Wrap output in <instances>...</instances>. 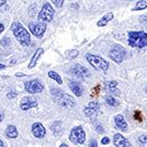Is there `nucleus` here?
<instances>
[{"mask_svg":"<svg viewBox=\"0 0 147 147\" xmlns=\"http://www.w3.org/2000/svg\"><path fill=\"white\" fill-rule=\"evenodd\" d=\"M139 141L142 142V144H147V136L146 134H141L139 137Z\"/></svg>","mask_w":147,"mask_h":147,"instance_id":"nucleus-27","label":"nucleus"},{"mask_svg":"<svg viewBox=\"0 0 147 147\" xmlns=\"http://www.w3.org/2000/svg\"><path fill=\"white\" fill-rule=\"evenodd\" d=\"M17 134H18V131H17V129L14 125L7 126V129H6V136L8 138H16Z\"/></svg>","mask_w":147,"mask_h":147,"instance_id":"nucleus-19","label":"nucleus"},{"mask_svg":"<svg viewBox=\"0 0 147 147\" xmlns=\"http://www.w3.org/2000/svg\"><path fill=\"white\" fill-rule=\"evenodd\" d=\"M70 140L74 142V144H84L85 141V132H84V129L82 126H76L71 130L70 132Z\"/></svg>","mask_w":147,"mask_h":147,"instance_id":"nucleus-5","label":"nucleus"},{"mask_svg":"<svg viewBox=\"0 0 147 147\" xmlns=\"http://www.w3.org/2000/svg\"><path fill=\"white\" fill-rule=\"evenodd\" d=\"M147 7V2L145 0H139L136 5V7L133 8V10H140V9H145Z\"/></svg>","mask_w":147,"mask_h":147,"instance_id":"nucleus-24","label":"nucleus"},{"mask_svg":"<svg viewBox=\"0 0 147 147\" xmlns=\"http://www.w3.org/2000/svg\"><path fill=\"white\" fill-rule=\"evenodd\" d=\"M51 129H52V131H53V133H54L55 136H60V133H61V131H62V124H61V122H60V121L54 122V123L52 124Z\"/></svg>","mask_w":147,"mask_h":147,"instance_id":"nucleus-21","label":"nucleus"},{"mask_svg":"<svg viewBox=\"0 0 147 147\" xmlns=\"http://www.w3.org/2000/svg\"><path fill=\"white\" fill-rule=\"evenodd\" d=\"M2 31H3V25H2L1 23H0V33H1Z\"/></svg>","mask_w":147,"mask_h":147,"instance_id":"nucleus-35","label":"nucleus"},{"mask_svg":"<svg viewBox=\"0 0 147 147\" xmlns=\"http://www.w3.org/2000/svg\"><path fill=\"white\" fill-rule=\"evenodd\" d=\"M99 108H100V105H99L98 102L91 101L90 105L84 109V114H85V116H87V117H94V116H96Z\"/></svg>","mask_w":147,"mask_h":147,"instance_id":"nucleus-12","label":"nucleus"},{"mask_svg":"<svg viewBox=\"0 0 147 147\" xmlns=\"http://www.w3.org/2000/svg\"><path fill=\"white\" fill-rule=\"evenodd\" d=\"M115 125L117 129L122 130V131H126L127 130V124L123 117V115H116L115 116Z\"/></svg>","mask_w":147,"mask_h":147,"instance_id":"nucleus-17","label":"nucleus"},{"mask_svg":"<svg viewBox=\"0 0 147 147\" xmlns=\"http://www.w3.org/2000/svg\"><path fill=\"white\" fill-rule=\"evenodd\" d=\"M24 88L29 93H40V92H42L44 86L38 79H34V80L25 82L24 83Z\"/></svg>","mask_w":147,"mask_h":147,"instance_id":"nucleus-8","label":"nucleus"},{"mask_svg":"<svg viewBox=\"0 0 147 147\" xmlns=\"http://www.w3.org/2000/svg\"><path fill=\"white\" fill-rule=\"evenodd\" d=\"M37 106H38L37 100H36L34 98H31V96H25V98H23L22 101H21V105H20V107H21L22 110H28V109L34 108V107H37Z\"/></svg>","mask_w":147,"mask_h":147,"instance_id":"nucleus-11","label":"nucleus"},{"mask_svg":"<svg viewBox=\"0 0 147 147\" xmlns=\"http://www.w3.org/2000/svg\"><path fill=\"white\" fill-rule=\"evenodd\" d=\"M90 147H98V145H96V140H95V139H92V140L90 141Z\"/></svg>","mask_w":147,"mask_h":147,"instance_id":"nucleus-30","label":"nucleus"},{"mask_svg":"<svg viewBox=\"0 0 147 147\" xmlns=\"http://www.w3.org/2000/svg\"><path fill=\"white\" fill-rule=\"evenodd\" d=\"M0 147H5V144L2 142V140L0 139Z\"/></svg>","mask_w":147,"mask_h":147,"instance_id":"nucleus-36","label":"nucleus"},{"mask_svg":"<svg viewBox=\"0 0 147 147\" xmlns=\"http://www.w3.org/2000/svg\"><path fill=\"white\" fill-rule=\"evenodd\" d=\"M51 91H52V96H53V99H54V101L56 103H59V105H61V106H63L65 108H72L75 106L74 99L70 95L64 94L61 90H59V88H52Z\"/></svg>","mask_w":147,"mask_h":147,"instance_id":"nucleus-3","label":"nucleus"},{"mask_svg":"<svg viewBox=\"0 0 147 147\" xmlns=\"http://www.w3.org/2000/svg\"><path fill=\"white\" fill-rule=\"evenodd\" d=\"M95 127H96V132H99V133H103V131H105V130H103V127H102V126L96 125Z\"/></svg>","mask_w":147,"mask_h":147,"instance_id":"nucleus-31","label":"nucleus"},{"mask_svg":"<svg viewBox=\"0 0 147 147\" xmlns=\"http://www.w3.org/2000/svg\"><path fill=\"white\" fill-rule=\"evenodd\" d=\"M106 102H107V105L110 106V107H117V106H119V101H117L115 98H113V95L107 96V98H106Z\"/></svg>","mask_w":147,"mask_h":147,"instance_id":"nucleus-22","label":"nucleus"},{"mask_svg":"<svg viewBox=\"0 0 147 147\" xmlns=\"http://www.w3.org/2000/svg\"><path fill=\"white\" fill-rule=\"evenodd\" d=\"M3 119V113L2 111H0V122Z\"/></svg>","mask_w":147,"mask_h":147,"instance_id":"nucleus-33","label":"nucleus"},{"mask_svg":"<svg viewBox=\"0 0 147 147\" xmlns=\"http://www.w3.org/2000/svg\"><path fill=\"white\" fill-rule=\"evenodd\" d=\"M31 130H32V133H33V136H34L36 138H44L45 134H46V130H45L44 125H42L41 123H39V122L34 123V124L32 125Z\"/></svg>","mask_w":147,"mask_h":147,"instance_id":"nucleus-13","label":"nucleus"},{"mask_svg":"<svg viewBox=\"0 0 147 147\" xmlns=\"http://www.w3.org/2000/svg\"><path fill=\"white\" fill-rule=\"evenodd\" d=\"M16 95H17V93H16V92H14V91H11L10 93H8V94H7V98H8V99H13V98H15Z\"/></svg>","mask_w":147,"mask_h":147,"instance_id":"nucleus-28","label":"nucleus"},{"mask_svg":"<svg viewBox=\"0 0 147 147\" xmlns=\"http://www.w3.org/2000/svg\"><path fill=\"white\" fill-rule=\"evenodd\" d=\"M134 116H136V119H137V121H142V118H141V115H140V113H138V111H137Z\"/></svg>","mask_w":147,"mask_h":147,"instance_id":"nucleus-32","label":"nucleus"},{"mask_svg":"<svg viewBox=\"0 0 147 147\" xmlns=\"http://www.w3.org/2000/svg\"><path fill=\"white\" fill-rule=\"evenodd\" d=\"M60 147H68V146H67V145H65V144H62V145H61V146H60Z\"/></svg>","mask_w":147,"mask_h":147,"instance_id":"nucleus-38","label":"nucleus"},{"mask_svg":"<svg viewBox=\"0 0 147 147\" xmlns=\"http://www.w3.org/2000/svg\"><path fill=\"white\" fill-rule=\"evenodd\" d=\"M29 29L37 38H41L44 32L46 31V25L44 23H38V22L37 23H30Z\"/></svg>","mask_w":147,"mask_h":147,"instance_id":"nucleus-10","label":"nucleus"},{"mask_svg":"<svg viewBox=\"0 0 147 147\" xmlns=\"http://www.w3.org/2000/svg\"><path fill=\"white\" fill-rule=\"evenodd\" d=\"M71 75L78 77V78H85V77H88L90 76V71L82 64H76L75 67H72L69 71Z\"/></svg>","mask_w":147,"mask_h":147,"instance_id":"nucleus-9","label":"nucleus"},{"mask_svg":"<svg viewBox=\"0 0 147 147\" xmlns=\"http://www.w3.org/2000/svg\"><path fill=\"white\" fill-rule=\"evenodd\" d=\"M42 53H44V49L42 48H38L36 52H34V54H33V56H32V59H31V61H30V63H29V69H31V68H33L34 65H36V63H37V61L39 60V57L42 55Z\"/></svg>","mask_w":147,"mask_h":147,"instance_id":"nucleus-18","label":"nucleus"},{"mask_svg":"<svg viewBox=\"0 0 147 147\" xmlns=\"http://www.w3.org/2000/svg\"><path fill=\"white\" fill-rule=\"evenodd\" d=\"M53 15H54L53 7L48 2H46V3H44V6H42V8L38 15V18L42 22H51L53 18Z\"/></svg>","mask_w":147,"mask_h":147,"instance_id":"nucleus-6","label":"nucleus"},{"mask_svg":"<svg viewBox=\"0 0 147 147\" xmlns=\"http://www.w3.org/2000/svg\"><path fill=\"white\" fill-rule=\"evenodd\" d=\"M77 55H78V51H76V49H71V51L65 52V56L68 59H75V57H77Z\"/></svg>","mask_w":147,"mask_h":147,"instance_id":"nucleus-25","label":"nucleus"},{"mask_svg":"<svg viewBox=\"0 0 147 147\" xmlns=\"http://www.w3.org/2000/svg\"><path fill=\"white\" fill-rule=\"evenodd\" d=\"M113 17H114V14H113V13H108V14H106V15L98 22V26H105L109 21L113 20Z\"/></svg>","mask_w":147,"mask_h":147,"instance_id":"nucleus-20","label":"nucleus"},{"mask_svg":"<svg viewBox=\"0 0 147 147\" xmlns=\"http://www.w3.org/2000/svg\"><path fill=\"white\" fill-rule=\"evenodd\" d=\"M117 86V82L116 80H111V82H107L105 85V88L108 93H110L111 95H121V92L116 88Z\"/></svg>","mask_w":147,"mask_h":147,"instance_id":"nucleus-16","label":"nucleus"},{"mask_svg":"<svg viewBox=\"0 0 147 147\" xmlns=\"http://www.w3.org/2000/svg\"><path fill=\"white\" fill-rule=\"evenodd\" d=\"M48 76H49V78L54 79L57 84H62V79H61V77H60L59 74H56L55 71H49V72H48Z\"/></svg>","mask_w":147,"mask_h":147,"instance_id":"nucleus-23","label":"nucleus"},{"mask_svg":"<svg viewBox=\"0 0 147 147\" xmlns=\"http://www.w3.org/2000/svg\"><path fill=\"white\" fill-rule=\"evenodd\" d=\"M0 69H5V64H0Z\"/></svg>","mask_w":147,"mask_h":147,"instance_id":"nucleus-37","label":"nucleus"},{"mask_svg":"<svg viewBox=\"0 0 147 147\" xmlns=\"http://www.w3.org/2000/svg\"><path fill=\"white\" fill-rule=\"evenodd\" d=\"M5 3H6V0H0V7H1V6H3Z\"/></svg>","mask_w":147,"mask_h":147,"instance_id":"nucleus-34","label":"nucleus"},{"mask_svg":"<svg viewBox=\"0 0 147 147\" xmlns=\"http://www.w3.org/2000/svg\"><path fill=\"white\" fill-rule=\"evenodd\" d=\"M129 45L137 48L147 46V33L142 31H130L129 32Z\"/></svg>","mask_w":147,"mask_h":147,"instance_id":"nucleus-2","label":"nucleus"},{"mask_svg":"<svg viewBox=\"0 0 147 147\" xmlns=\"http://www.w3.org/2000/svg\"><path fill=\"white\" fill-rule=\"evenodd\" d=\"M11 31L17 38V40L23 45V46H29L31 42V38L26 29L20 23V22H14L11 24Z\"/></svg>","mask_w":147,"mask_h":147,"instance_id":"nucleus-1","label":"nucleus"},{"mask_svg":"<svg viewBox=\"0 0 147 147\" xmlns=\"http://www.w3.org/2000/svg\"><path fill=\"white\" fill-rule=\"evenodd\" d=\"M52 2H53V5H54L56 8H60V7H62V5H63V0H52Z\"/></svg>","mask_w":147,"mask_h":147,"instance_id":"nucleus-26","label":"nucleus"},{"mask_svg":"<svg viewBox=\"0 0 147 147\" xmlns=\"http://www.w3.org/2000/svg\"><path fill=\"white\" fill-rule=\"evenodd\" d=\"M109 141H110V140H109L108 137H105V138L101 139V144H102V145H107V144H109Z\"/></svg>","mask_w":147,"mask_h":147,"instance_id":"nucleus-29","label":"nucleus"},{"mask_svg":"<svg viewBox=\"0 0 147 147\" xmlns=\"http://www.w3.org/2000/svg\"><path fill=\"white\" fill-rule=\"evenodd\" d=\"M69 87H70V90L75 93V95H77V96H80V95L83 94V92H84V88H83L82 84L78 83V82L69 80Z\"/></svg>","mask_w":147,"mask_h":147,"instance_id":"nucleus-15","label":"nucleus"},{"mask_svg":"<svg viewBox=\"0 0 147 147\" xmlns=\"http://www.w3.org/2000/svg\"><path fill=\"white\" fill-rule=\"evenodd\" d=\"M86 59L87 61L90 62V64L95 68L96 70H102V71H106L108 68H109V64L108 62L102 59L101 56H98V55H93V54H86Z\"/></svg>","mask_w":147,"mask_h":147,"instance_id":"nucleus-4","label":"nucleus"},{"mask_svg":"<svg viewBox=\"0 0 147 147\" xmlns=\"http://www.w3.org/2000/svg\"><path fill=\"white\" fill-rule=\"evenodd\" d=\"M114 145L116 147H130V142L121 133H116L114 136Z\"/></svg>","mask_w":147,"mask_h":147,"instance_id":"nucleus-14","label":"nucleus"},{"mask_svg":"<svg viewBox=\"0 0 147 147\" xmlns=\"http://www.w3.org/2000/svg\"><path fill=\"white\" fill-rule=\"evenodd\" d=\"M109 56H110V59H111L113 61H115L116 63H121V62L123 61L124 56H125V49H124L122 46H119V45H115V46L110 49Z\"/></svg>","mask_w":147,"mask_h":147,"instance_id":"nucleus-7","label":"nucleus"}]
</instances>
